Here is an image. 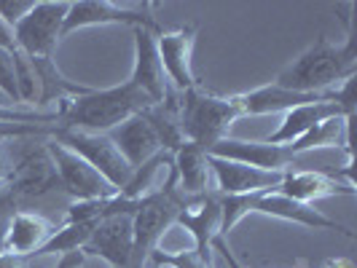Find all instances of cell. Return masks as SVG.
<instances>
[{
    "mask_svg": "<svg viewBox=\"0 0 357 268\" xmlns=\"http://www.w3.org/2000/svg\"><path fill=\"white\" fill-rule=\"evenodd\" d=\"M355 75L357 46L355 30L349 24L344 43H331L328 38H320L314 46H309L287 68H282L274 84L298 94H328Z\"/></svg>",
    "mask_w": 357,
    "mask_h": 268,
    "instance_id": "obj_1",
    "label": "cell"
},
{
    "mask_svg": "<svg viewBox=\"0 0 357 268\" xmlns=\"http://www.w3.org/2000/svg\"><path fill=\"white\" fill-rule=\"evenodd\" d=\"M151 105L153 102L132 81H124L110 89H89L84 94L65 97L56 102L54 113L59 118V126L65 129L107 134L132 116H140Z\"/></svg>",
    "mask_w": 357,
    "mask_h": 268,
    "instance_id": "obj_2",
    "label": "cell"
},
{
    "mask_svg": "<svg viewBox=\"0 0 357 268\" xmlns=\"http://www.w3.org/2000/svg\"><path fill=\"white\" fill-rule=\"evenodd\" d=\"M242 118L239 94H213L202 86L191 91H180L178 100V124L183 140L197 143L210 153V148L218 145L223 137H229L234 121Z\"/></svg>",
    "mask_w": 357,
    "mask_h": 268,
    "instance_id": "obj_3",
    "label": "cell"
},
{
    "mask_svg": "<svg viewBox=\"0 0 357 268\" xmlns=\"http://www.w3.org/2000/svg\"><path fill=\"white\" fill-rule=\"evenodd\" d=\"M188 198L191 196H185L178 188V178L169 166V175L164 180V185L153 188L151 194H145L137 201V207L132 212V233H135L132 268H145L151 255L159 250L161 236L178 223V214Z\"/></svg>",
    "mask_w": 357,
    "mask_h": 268,
    "instance_id": "obj_4",
    "label": "cell"
},
{
    "mask_svg": "<svg viewBox=\"0 0 357 268\" xmlns=\"http://www.w3.org/2000/svg\"><path fill=\"white\" fill-rule=\"evenodd\" d=\"M70 0H38L14 24L19 52L30 62H54V49L62 38Z\"/></svg>",
    "mask_w": 357,
    "mask_h": 268,
    "instance_id": "obj_5",
    "label": "cell"
},
{
    "mask_svg": "<svg viewBox=\"0 0 357 268\" xmlns=\"http://www.w3.org/2000/svg\"><path fill=\"white\" fill-rule=\"evenodd\" d=\"M49 140L70 148L73 153H78L84 161H89L91 166H94L116 191H121L126 182H129V178H132V166L126 164L124 156L119 153V148L113 145V140H110L107 134L78 132V129L56 126Z\"/></svg>",
    "mask_w": 357,
    "mask_h": 268,
    "instance_id": "obj_6",
    "label": "cell"
},
{
    "mask_svg": "<svg viewBox=\"0 0 357 268\" xmlns=\"http://www.w3.org/2000/svg\"><path fill=\"white\" fill-rule=\"evenodd\" d=\"M156 3H110V0H73L65 17L62 38L84 30V27H105V24H124V27H159L153 17Z\"/></svg>",
    "mask_w": 357,
    "mask_h": 268,
    "instance_id": "obj_7",
    "label": "cell"
},
{
    "mask_svg": "<svg viewBox=\"0 0 357 268\" xmlns=\"http://www.w3.org/2000/svg\"><path fill=\"white\" fill-rule=\"evenodd\" d=\"M49 156L54 161L56 178H59V188L73 198V201H91V198H107L116 196L119 191L107 182L89 161H84L78 153H73L70 148L46 140Z\"/></svg>",
    "mask_w": 357,
    "mask_h": 268,
    "instance_id": "obj_8",
    "label": "cell"
},
{
    "mask_svg": "<svg viewBox=\"0 0 357 268\" xmlns=\"http://www.w3.org/2000/svg\"><path fill=\"white\" fill-rule=\"evenodd\" d=\"M6 188L17 196L22 210H24L27 201L49 196L52 191L59 188V178H56L54 161H52V156H49L46 140H40L38 145L27 148V150L19 156V161L11 166V178L6 182ZM59 191H62V188H59Z\"/></svg>",
    "mask_w": 357,
    "mask_h": 268,
    "instance_id": "obj_9",
    "label": "cell"
},
{
    "mask_svg": "<svg viewBox=\"0 0 357 268\" xmlns=\"http://www.w3.org/2000/svg\"><path fill=\"white\" fill-rule=\"evenodd\" d=\"M194 43H197V24H183L178 30H156V52L161 68L175 91H191L199 86L194 72Z\"/></svg>",
    "mask_w": 357,
    "mask_h": 268,
    "instance_id": "obj_10",
    "label": "cell"
},
{
    "mask_svg": "<svg viewBox=\"0 0 357 268\" xmlns=\"http://www.w3.org/2000/svg\"><path fill=\"white\" fill-rule=\"evenodd\" d=\"M132 212H116L94 223L89 242L84 244V255H97L110 268H132Z\"/></svg>",
    "mask_w": 357,
    "mask_h": 268,
    "instance_id": "obj_11",
    "label": "cell"
},
{
    "mask_svg": "<svg viewBox=\"0 0 357 268\" xmlns=\"http://www.w3.org/2000/svg\"><path fill=\"white\" fill-rule=\"evenodd\" d=\"M156 30L159 27H135L132 36H135V65H132V75L129 81L143 91L145 97L161 105L167 97H172V86L164 75L161 68L159 52H156Z\"/></svg>",
    "mask_w": 357,
    "mask_h": 268,
    "instance_id": "obj_12",
    "label": "cell"
},
{
    "mask_svg": "<svg viewBox=\"0 0 357 268\" xmlns=\"http://www.w3.org/2000/svg\"><path fill=\"white\" fill-rule=\"evenodd\" d=\"M210 156L239 161L264 172H290L293 164L301 159V156H293L287 145H268L264 140H234V137H223L218 145H213Z\"/></svg>",
    "mask_w": 357,
    "mask_h": 268,
    "instance_id": "obj_13",
    "label": "cell"
},
{
    "mask_svg": "<svg viewBox=\"0 0 357 268\" xmlns=\"http://www.w3.org/2000/svg\"><path fill=\"white\" fill-rule=\"evenodd\" d=\"M210 175L215 178V191L220 196H248V194H266L277 191L285 172H264L248 164L210 156Z\"/></svg>",
    "mask_w": 357,
    "mask_h": 268,
    "instance_id": "obj_14",
    "label": "cell"
},
{
    "mask_svg": "<svg viewBox=\"0 0 357 268\" xmlns=\"http://www.w3.org/2000/svg\"><path fill=\"white\" fill-rule=\"evenodd\" d=\"M252 212L266 214L274 220H285V223H296V226H304L312 231H336L344 236H355L344 223L328 217L325 212L314 210V204H301V201H293V198L282 196L277 191H266V194H258L255 204H252Z\"/></svg>",
    "mask_w": 357,
    "mask_h": 268,
    "instance_id": "obj_15",
    "label": "cell"
},
{
    "mask_svg": "<svg viewBox=\"0 0 357 268\" xmlns=\"http://www.w3.org/2000/svg\"><path fill=\"white\" fill-rule=\"evenodd\" d=\"M277 194L301 201V204H314L320 198L331 196H355V182L347 175H325L314 169H290L280 182Z\"/></svg>",
    "mask_w": 357,
    "mask_h": 268,
    "instance_id": "obj_16",
    "label": "cell"
},
{
    "mask_svg": "<svg viewBox=\"0 0 357 268\" xmlns=\"http://www.w3.org/2000/svg\"><path fill=\"white\" fill-rule=\"evenodd\" d=\"M194 236V252L210 260L213 242L220 236V194L207 191L202 196H191L180 210L178 223Z\"/></svg>",
    "mask_w": 357,
    "mask_h": 268,
    "instance_id": "obj_17",
    "label": "cell"
},
{
    "mask_svg": "<svg viewBox=\"0 0 357 268\" xmlns=\"http://www.w3.org/2000/svg\"><path fill=\"white\" fill-rule=\"evenodd\" d=\"M336 116L349 118L333 97H328V100H317V102H306V105H298V107H290L287 113H282L280 126H277L268 137H264V143L290 145V143H296L298 137H304L309 129H314V126L322 124V121H328V118H336ZM349 121H352V118H349Z\"/></svg>",
    "mask_w": 357,
    "mask_h": 268,
    "instance_id": "obj_18",
    "label": "cell"
},
{
    "mask_svg": "<svg viewBox=\"0 0 357 268\" xmlns=\"http://www.w3.org/2000/svg\"><path fill=\"white\" fill-rule=\"evenodd\" d=\"M107 137L113 140V145L119 148V153L124 156V161L132 166V172L137 166H143L145 161H151L153 156L164 153L161 150V143L153 132V126L148 124L140 116H132L129 121H124L121 126H116L113 132H107Z\"/></svg>",
    "mask_w": 357,
    "mask_h": 268,
    "instance_id": "obj_19",
    "label": "cell"
},
{
    "mask_svg": "<svg viewBox=\"0 0 357 268\" xmlns=\"http://www.w3.org/2000/svg\"><path fill=\"white\" fill-rule=\"evenodd\" d=\"M169 166L178 178V188L185 196H202L210 191V153L197 143L185 140L169 156Z\"/></svg>",
    "mask_w": 357,
    "mask_h": 268,
    "instance_id": "obj_20",
    "label": "cell"
},
{
    "mask_svg": "<svg viewBox=\"0 0 357 268\" xmlns=\"http://www.w3.org/2000/svg\"><path fill=\"white\" fill-rule=\"evenodd\" d=\"M328 97H333V91H328V94H298V91L282 89L271 81L266 86H258V89L239 94V107H242V116H271V113H287L290 107L328 100Z\"/></svg>",
    "mask_w": 357,
    "mask_h": 268,
    "instance_id": "obj_21",
    "label": "cell"
},
{
    "mask_svg": "<svg viewBox=\"0 0 357 268\" xmlns=\"http://www.w3.org/2000/svg\"><path fill=\"white\" fill-rule=\"evenodd\" d=\"M54 231L56 228L43 214L19 210V212H14L11 223H8V231H6V252L17 255V258H30L49 242V236Z\"/></svg>",
    "mask_w": 357,
    "mask_h": 268,
    "instance_id": "obj_22",
    "label": "cell"
},
{
    "mask_svg": "<svg viewBox=\"0 0 357 268\" xmlns=\"http://www.w3.org/2000/svg\"><path fill=\"white\" fill-rule=\"evenodd\" d=\"M293 150V156H304L309 150H317V148H344L347 156L352 159V148H349V118L336 116V118H328L317 124L314 129H309L304 137H298L296 143L287 145Z\"/></svg>",
    "mask_w": 357,
    "mask_h": 268,
    "instance_id": "obj_23",
    "label": "cell"
},
{
    "mask_svg": "<svg viewBox=\"0 0 357 268\" xmlns=\"http://www.w3.org/2000/svg\"><path fill=\"white\" fill-rule=\"evenodd\" d=\"M94 223H62V228L49 236V242L36 252V255H70V252H84V244L89 242Z\"/></svg>",
    "mask_w": 357,
    "mask_h": 268,
    "instance_id": "obj_24",
    "label": "cell"
},
{
    "mask_svg": "<svg viewBox=\"0 0 357 268\" xmlns=\"http://www.w3.org/2000/svg\"><path fill=\"white\" fill-rule=\"evenodd\" d=\"M258 194H248V196H220V239H226L236 223H242L248 214L252 212Z\"/></svg>",
    "mask_w": 357,
    "mask_h": 268,
    "instance_id": "obj_25",
    "label": "cell"
},
{
    "mask_svg": "<svg viewBox=\"0 0 357 268\" xmlns=\"http://www.w3.org/2000/svg\"><path fill=\"white\" fill-rule=\"evenodd\" d=\"M0 124H33V126H59L54 110H36V107L0 105Z\"/></svg>",
    "mask_w": 357,
    "mask_h": 268,
    "instance_id": "obj_26",
    "label": "cell"
},
{
    "mask_svg": "<svg viewBox=\"0 0 357 268\" xmlns=\"http://www.w3.org/2000/svg\"><path fill=\"white\" fill-rule=\"evenodd\" d=\"M151 260L156 266H169V268H213L207 258H202L194 250H180V252H164L156 250L151 255Z\"/></svg>",
    "mask_w": 357,
    "mask_h": 268,
    "instance_id": "obj_27",
    "label": "cell"
},
{
    "mask_svg": "<svg viewBox=\"0 0 357 268\" xmlns=\"http://www.w3.org/2000/svg\"><path fill=\"white\" fill-rule=\"evenodd\" d=\"M0 94H6L17 107L19 102V86H17V70H14V54L0 52Z\"/></svg>",
    "mask_w": 357,
    "mask_h": 268,
    "instance_id": "obj_28",
    "label": "cell"
},
{
    "mask_svg": "<svg viewBox=\"0 0 357 268\" xmlns=\"http://www.w3.org/2000/svg\"><path fill=\"white\" fill-rule=\"evenodd\" d=\"M22 207H19L17 196L8 191V188H0V255L6 252V231H8V223H11V217L14 212H19Z\"/></svg>",
    "mask_w": 357,
    "mask_h": 268,
    "instance_id": "obj_29",
    "label": "cell"
},
{
    "mask_svg": "<svg viewBox=\"0 0 357 268\" xmlns=\"http://www.w3.org/2000/svg\"><path fill=\"white\" fill-rule=\"evenodd\" d=\"M30 8H33V3H30V0H0V17L6 19L11 27H14L19 19L30 11Z\"/></svg>",
    "mask_w": 357,
    "mask_h": 268,
    "instance_id": "obj_30",
    "label": "cell"
},
{
    "mask_svg": "<svg viewBox=\"0 0 357 268\" xmlns=\"http://www.w3.org/2000/svg\"><path fill=\"white\" fill-rule=\"evenodd\" d=\"M0 52H8V54L19 52L17 38H14V27L3 17H0Z\"/></svg>",
    "mask_w": 357,
    "mask_h": 268,
    "instance_id": "obj_31",
    "label": "cell"
},
{
    "mask_svg": "<svg viewBox=\"0 0 357 268\" xmlns=\"http://www.w3.org/2000/svg\"><path fill=\"white\" fill-rule=\"evenodd\" d=\"M213 250H218V252H220V255H223V260L229 263V268H242V266H239V260L234 258V252L229 250V244H226V239H220V236H218V239H215V242H213Z\"/></svg>",
    "mask_w": 357,
    "mask_h": 268,
    "instance_id": "obj_32",
    "label": "cell"
},
{
    "mask_svg": "<svg viewBox=\"0 0 357 268\" xmlns=\"http://www.w3.org/2000/svg\"><path fill=\"white\" fill-rule=\"evenodd\" d=\"M11 161H8V153L3 150V143H0V188H6V182L11 178Z\"/></svg>",
    "mask_w": 357,
    "mask_h": 268,
    "instance_id": "obj_33",
    "label": "cell"
},
{
    "mask_svg": "<svg viewBox=\"0 0 357 268\" xmlns=\"http://www.w3.org/2000/svg\"><path fill=\"white\" fill-rule=\"evenodd\" d=\"M22 263H24V258H17L11 252H3L0 255V268H22Z\"/></svg>",
    "mask_w": 357,
    "mask_h": 268,
    "instance_id": "obj_34",
    "label": "cell"
},
{
    "mask_svg": "<svg viewBox=\"0 0 357 268\" xmlns=\"http://www.w3.org/2000/svg\"><path fill=\"white\" fill-rule=\"evenodd\" d=\"M325 268H355L352 266V260H347V258H339V260H331Z\"/></svg>",
    "mask_w": 357,
    "mask_h": 268,
    "instance_id": "obj_35",
    "label": "cell"
}]
</instances>
